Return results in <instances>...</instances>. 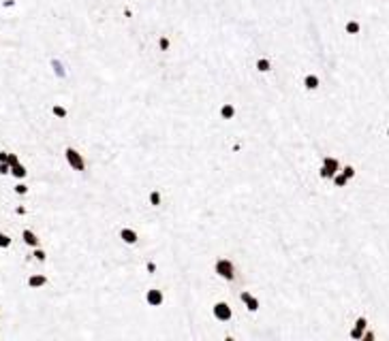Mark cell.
Listing matches in <instances>:
<instances>
[{
	"instance_id": "obj_1",
	"label": "cell",
	"mask_w": 389,
	"mask_h": 341,
	"mask_svg": "<svg viewBox=\"0 0 389 341\" xmlns=\"http://www.w3.org/2000/svg\"><path fill=\"white\" fill-rule=\"evenodd\" d=\"M276 28V0H158L146 19V30L163 26L180 43H248L265 41ZM163 32V34H165Z\"/></svg>"
},
{
	"instance_id": "obj_2",
	"label": "cell",
	"mask_w": 389,
	"mask_h": 341,
	"mask_svg": "<svg viewBox=\"0 0 389 341\" xmlns=\"http://www.w3.org/2000/svg\"><path fill=\"white\" fill-rule=\"evenodd\" d=\"M62 156H64V162L71 171L75 173H86V158L81 156V151L73 145H64L62 149Z\"/></svg>"
},
{
	"instance_id": "obj_3",
	"label": "cell",
	"mask_w": 389,
	"mask_h": 341,
	"mask_svg": "<svg viewBox=\"0 0 389 341\" xmlns=\"http://www.w3.org/2000/svg\"><path fill=\"white\" fill-rule=\"evenodd\" d=\"M26 284L30 290H43V288H47L49 284H52V277H49L47 271H35V273H30L26 275Z\"/></svg>"
},
{
	"instance_id": "obj_4",
	"label": "cell",
	"mask_w": 389,
	"mask_h": 341,
	"mask_svg": "<svg viewBox=\"0 0 389 341\" xmlns=\"http://www.w3.org/2000/svg\"><path fill=\"white\" fill-rule=\"evenodd\" d=\"M342 169H340V162H338V158H334V156H327L325 160H323V167L319 169V177L321 179H332L336 173H340Z\"/></svg>"
},
{
	"instance_id": "obj_5",
	"label": "cell",
	"mask_w": 389,
	"mask_h": 341,
	"mask_svg": "<svg viewBox=\"0 0 389 341\" xmlns=\"http://www.w3.org/2000/svg\"><path fill=\"white\" fill-rule=\"evenodd\" d=\"M214 271L218 273V277H222V280H227V282L235 280V267H233L231 260H227V258H220V260H216V264H214Z\"/></svg>"
},
{
	"instance_id": "obj_6",
	"label": "cell",
	"mask_w": 389,
	"mask_h": 341,
	"mask_svg": "<svg viewBox=\"0 0 389 341\" xmlns=\"http://www.w3.org/2000/svg\"><path fill=\"white\" fill-rule=\"evenodd\" d=\"M19 241H22V243L28 247V250H35V247H39V245H41V241H43V239H41V237H39L33 229H28V226H26V229H22V235H19Z\"/></svg>"
},
{
	"instance_id": "obj_7",
	"label": "cell",
	"mask_w": 389,
	"mask_h": 341,
	"mask_svg": "<svg viewBox=\"0 0 389 341\" xmlns=\"http://www.w3.org/2000/svg\"><path fill=\"white\" fill-rule=\"evenodd\" d=\"M342 30H344V34H346V36H360V34H362V30H364V24H362V19L349 17V19L344 22Z\"/></svg>"
},
{
	"instance_id": "obj_8",
	"label": "cell",
	"mask_w": 389,
	"mask_h": 341,
	"mask_svg": "<svg viewBox=\"0 0 389 341\" xmlns=\"http://www.w3.org/2000/svg\"><path fill=\"white\" fill-rule=\"evenodd\" d=\"M212 314H214V318H216V320H220V322H229L231 316H233L231 307L227 303H216L212 307Z\"/></svg>"
},
{
	"instance_id": "obj_9",
	"label": "cell",
	"mask_w": 389,
	"mask_h": 341,
	"mask_svg": "<svg viewBox=\"0 0 389 341\" xmlns=\"http://www.w3.org/2000/svg\"><path fill=\"white\" fill-rule=\"evenodd\" d=\"M11 177H13L15 181L28 179V177H30V169L26 167L24 162H17V164H13V167H11Z\"/></svg>"
},
{
	"instance_id": "obj_10",
	"label": "cell",
	"mask_w": 389,
	"mask_h": 341,
	"mask_svg": "<svg viewBox=\"0 0 389 341\" xmlns=\"http://www.w3.org/2000/svg\"><path fill=\"white\" fill-rule=\"evenodd\" d=\"M146 301H148V305H150V307H160V305H163V301H165V296H163V292H160V290H156V288H152V290H148V292H146Z\"/></svg>"
},
{
	"instance_id": "obj_11",
	"label": "cell",
	"mask_w": 389,
	"mask_h": 341,
	"mask_svg": "<svg viewBox=\"0 0 389 341\" xmlns=\"http://www.w3.org/2000/svg\"><path fill=\"white\" fill-rule=\"evenodd\" d=\"M254 70H257V73H261V75L270 73V70H272V60H270L268 56H259L257 60H254Z\"/></svg>"
},
{
	"instance_id": "obj_12",
	"label": "cell",
	"mask_w": 389,
	"mask_h": 341,
	"mask_svg": "<svg viewBox=\"0 0 389 341\" xmlns=\"http://www.w3.org/2000/svg\"><path fill=\"white\" fill-rule=\"evenodd\" d=\"M304 88H306V90H310V92L319 90V88H321V77L316 75V73H308V75L304 77Z\"/></svg>"
},
{
	"instance_id": "obj_13",
	"label": "cell",
	"mask_w": 389,
	"mask_h": 341,
	"mask_svg": "<svg viewBox=\"0 0 389 341\" xmlns=\"http://www.w3.org/2000/svg\"><path fill=\"white\" fill-rule=\"evenodd\" d=\"M15 243V237L9 233V231H0V250L3 252H9Z\"/></svg>"
},
{
	"instance_id": "obj_14",
	"label": "cell",
	"mask_w": 389,
	"mask_h": 341,
	"mask_svg": "<svg viewBox=\"0 0 389 341\" xmlns=\"http://www.w3.org/2000/svg\"><path fill=\"white\" fill-rule=\"evenodd\" d=\"M240 298H242V303L246 305L248 312H252V314H254V312H259V298H254L250 292H242Z\"/></svg>"
},
{
	"instance_id": "obj_15",
	"label": "cell",
	"mask_w": 389,
	"mask_h": 341,
	"mask_svg": "<svg viewBox=\"0 0 389 341\" xmlns=\"http://www.w3.org/2000/svg\"><path fill=\"white\" fill-rule=\"evenodd\" d=\"M171 49V36L169 34H158L156 36V51L158 54H167Z\"/></svg>"
},
{
	"instance_id": "obj_16",
	"label": "cell",
	"mask_w": 389,
	"mask_h": 341,
	"mask_svg": "<svg viewBox=\"0 0 389 341\" xmlns=\"http://www.w3.org/2000/svg\"><path fill=\"white\" fill-rule=\"evenodd\" d=\"M52 116L56 120H69V109L67 105H62V102H54L52 105Z\"/></svg>"
},
{
	"instance_id": "obj_17",
	"label": "cell",
	"mask_w": 389,
	"mask_h": 341,
	"mask_svg": "<svg viewBox=\"0 0 389 341\" xmlns=\"http://www.w3.org/2000/svg\"><path fill=\"white\" fill-rule=\"evenodd\" d=\"M120 239L124 241L126 245H135L139 237H137V233L133 231V229H122V231H120Z\"/></svg>"
},
{
	"instance_id": "obj_18",
	"label": "cell",
	"mask_w": 389,
	"mask_h": 341,
	"mask_svg": "<svg viewBox=\"0 0 389 341\" xmlns=\"http://www.w3.org/2000/svg\"><path fill=\"white\" fill-rule=\"evenodd\" d=\"M33 256H35V260H39L41 264H47V262H49V254H47V250H45L43 245L35 247V250H33Z\"/></svg>"
},
{
	"instance_id": "obj_19",
	"label": "cell",
	"mask_w": 389,
	"mask_h": 341,
	"mask_svg": "<svg viewBox=\"0 0 389 341\" xmlns=\"http://www.w3.org/2000/svg\"><path fill=\"white\" fill-rule=\"evenodd\" d=\"M332 181H334V185L336 188H346V185H349V177H346V175L340 171V173H336L334 177H332Z\"/></svg>"
},
{
	"instance_id": "obj_20",
	"label": "cell",
	"mask_w": 389,
	"mask_h": 341,
	"mask_svg": "<svg viewBox=\"0 0 389 341\" xmlns=\"http://www.w3.org/2000/svg\"><path fill=\"white\" fill-rule=\"evenodd\" d=\"M233 116H235V107L231 105V102H227V105L220 107V118L222 120H231Z\"/></svg>"
},
{
	"instance_id": "obj_21",
	"label": "cell",
	"mask_w": 389,
	"mask_h": 341,
	"mask_svg": "<svg viewBox=\"0 0 389 341\" xmlns=\"http://www.w3.org/2000/svg\"><path fill=\"white\" fill-rule=\"evenodd\" d=\"M342 173L346 175V177H349V181L355 179V175H357V171H355L353 164H344V167H342Z\"/></svg>"
},
{
	"instance_id": "obj_22",
	"label": "cell",
	"mask_w": 389,
	"mask_h": 341,
	"mask_svg": "<svg viewBox=\"0 0 389 341\" xmlns=\"http://www.w3.org/2000/svg\"><path fill=\"white\" fill-rule=\"evenodd\" d=\"M150 205H152V207H158V205H160V192L158 190L150 192Z\"/></svg>"
},
{
	"instance_id": "obj_23",
	"label": "cell",
	"mask_w": 389,
	"mask_h": 341,
	"mask_svg": "<svg viewBox=\"0 0 389 341\" xmlns=\"http://www.w3.org/2000/svg\"><path fill=\"white\" fill-rule=\"evenodd\" d=\"M353 326H355L357 330H366V328H368V318H366V316H360V318L355 320Z\"/></svg>"
},
{
	"instance_id": "obj_24",
	"label": "cell",
	"mask_w": 389,
	"mask_h": 341,
	"mask_svg": "<svg viewBox=\"0 0 389 341\" xmlns=\"http://www.w3.org/2000/svg\"><path fill=\"white\" fill-rule=\"evenodd\" d=\"M349 337L355 339V341H360V339H364V330H357V328L353 326V328H351V333H349Z\"/></svg>"
},
{
	"instance_id": "obj_25",
	"label": "cell",
	"mask_w": 389,
	"mask_h": 341,
	"mask_svg": "<svg viewBox=\"0 0 389 341\" xmlns=\"http://www.w3.org/2000/svg\"><path fill=\"white\" fill-rule=\"evenodd\" d=\"M374 339H376L374 330H364V341H374Z\"/></svg>"
},
{
	"instance_id": "obj_26",
	"label": "cell",
	"mask_w": 389,
	"mask_h": 341,
	"mask_svg": "<svg viewBox=\"0 0 389 341\" xmlns=\"http://www.w3.org/2000/svg\"><path fill=\"white\" fill-rule=\"evenodd\" d=\"M148 271L154 273V271H156V264H154V262H148Z\"/></svg>"
},
{
	"instance_id": "obj_27",
	"label": "cell",
	"mask_w": 389,
	"mask_h": 341,
	"mask_svg": "<svg viewBox=\"0 0 389 341\" xmlns=\"http://www.w3.org/2000/svg\"><path fill=\"white\" fill-rule=\"evenodd\" d=\"M385 137L389 139V124H387V128H385Z\"/></svg>"
}]
</instances>
